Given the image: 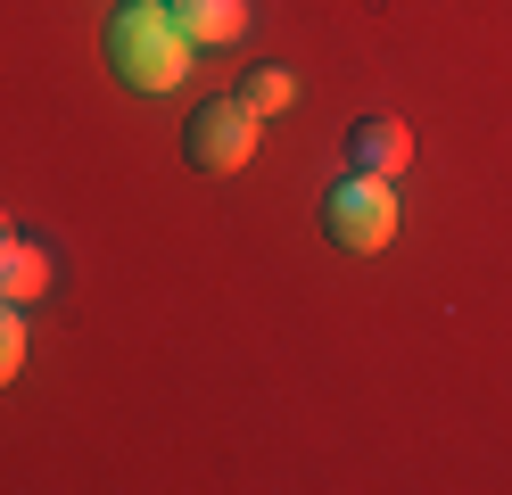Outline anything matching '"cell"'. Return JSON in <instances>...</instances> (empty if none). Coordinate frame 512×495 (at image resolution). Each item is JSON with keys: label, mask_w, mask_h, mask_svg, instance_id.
Returning a JSON list of instances; mask_svg holds the SVG:
<instances>
[{"label": "cell", "mask_w": 512, "mask_h": 495, "mask_svg": "<svg viewBox=\"0 0 512 495\" xmlns=\"http://www.w3.org/2000/svg\"><path fill=\"white\" fill-rule=\"evenodd\" d=\"M190 33L182 17L166 9V0H124V9L108 17V66H116V83H133V91H174L190 75Z\"/></svg>", "instance_id": "1"}, {"label": "cell", "mask_w": 512, "mask_h": 495, "mask_svg": "<svg viewBox=\"0 0 512 495\" xmlns=\"http://www.w3.org/2000/svg\"><path fill=\"white\" fill-rule=\"evenodd\" d=\"M323 231L347 248V256H380L397 240V182L389 174H356L323 198Z\"/></svg>", "instance_id": "2"}, {"label": "cell", "mask_w": 512, "mask_h": 495, "mask_svg": "<svg viewBox=\"0 0 512 495\" xmlns=\"http://www.w3.org/2000/svg\"><path fill=\"white\" fill-rule=\"evenodd\" d=\"M256 116L248 99H207L199 116H190V132H182V157L199 165V174H240V165L256 157Z\"/></svg>", "instance_id": "3"}, {"label": "cell", "mask_w": 512, "mask_h": 495, "mask_svg": "<svg viewBox=\"0 0 512 495\" xmlns=\"http://www.w3.org/2000/svg\"><path fill=\"white\" fill-rule=\"evenodd\" d=\"M347 157H356V174H405L413 165V132L397 124V116H364L356 132H347Z\"/></svg>", "instance_id": "4"}, {"label": "cell", "mask_w": 512, "mask_h": 495, "mask_svg": "<svg viewBox=\"0 0 512 495\" xmlns=\"http://www.w3.org/2000/svg\"><path fill=\"white\" fill-rule=\"evenodd\" d=\"M50 248L42 240H17V231H0V306H34V297L50 289Z\"/></svg>", "instance_id": "5"}, {"label": "cell", "mask_w": 512, "mask_h": 495, "mask_svg": "<svg viewBox=\"0 0 512 495\" xmlns=\"http://www.w3.org/2000/svg\"><path fill=\"white\" fill-rule=\"evenodd\" d=\"M174 17L199 50H215V42H240L248 33V0H174Z\"/></svg>", "instance_id": "6"}, {"label": "cell", "mask_w": 512, "mask_h": 495, "mask_svg": "<svg viewBox=\"0 0 512 495\" xmlns=\"http://www.w3.org/2000/svg\"><path fill=\"white\" fill-rule=\"evenodd\" d=\"M240 99H248L256 116H281V108L298 99V75H290V66H256V75L240 83Z\"/></svg>", "instance_id": "7"}, {"label": "cell", "mask_w": 512, "mask_h": 495, "mask_svg": "<svg viewBox=\"0 0 512 495\" xmlns=\"http://www.w3.org/2000/svg\"><path fill=\"white\" fill-rule=\"evenodd\" d=\"M17 363H25V314H17V306H0V388L17 380Z\"/></svg>", "instance_id": "8"}, {"label": "cell", "mask_w": 512, "mask_h": 495, "mask_svg": "<svg viewBox=\"0 0 512 495\" xmlns=\"http://www.w3.org/2000/svg\"><path fill=\"white\" fill-rule=\"evenodd\" d=\"M0 231H17V223H9V215H0Z\"/></svg>", "instance_id": "9"}]
</instances>
